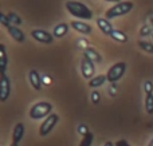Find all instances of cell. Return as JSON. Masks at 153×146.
<instances>
[{
  "label": "cell",
  "instance_id": "cell-1",
  "mask_svg": "<svg viewBox=\"0 0 153 146\" xmlns=\"http://www.w3.org/2000/svg\"><path fill=\"white\" fill-rule=\"evenodd\" d=\"M66 10L69 11V13H71L74 18L82 19V20H90L93 18V12L86 4L81 1H66Z\"/></svg>",
  "mask_w": 153,
  "mask_h": 146
},
{
  "label": "cell",
  "instance_id": "cell-2",
  "mask_svg": "<svg viewBox=\"0 0 153 146\" xmlns=\"http://www.w3.org/2000/svg\"><path fill=\"white\" fill-rule=\"evenodd\" d=\"M51 110H53V105L50 102H38L30 110V117L32 119H42V118L46 119L50 114H53Z\"/></svg>",
  "mask_w": 153,
  "mask_h": 146
},
{
  "label": "cell",
  "instance_id": "cell-3",
  "mask_svg": "<svg viewBox=\"0 0 153 146\" xmlns=\"http://www.w3.org/2000/svg\"><path fill=\"white\" fill-rule=\"evenodd\" d=\"M133 8V3L132 1H120L118 4L113 5L111 8H109L106 11V19L110 20V19H114V18H118V16H122V15H126L132 11Z\"/></svg>",
  "mask_w": 153,
  "mask_h": 146
},
{
  "label": "cell",
  "instance_id": "cell-4",
  "mask_svg": "<svg viewBox=\"0 0 153 146\" xmlns=\"http://www.w3.org/2000/svg\"><path fill=\"white\" fill-rule=\"evenodd\" d=\"M125 70H126V63L125 62H118V63L113 64L110 69L108 70V74H106V79L110 83H116L124 77Z\"/></svg>",
  "mask_w": 153,
  "mask_h": 146
},
{
  "label": "cell",
  "instance_id": "cell-5",
  "mask_svg": "<svg viewBox=\"0 0 153 146\" xmlns=\"http://www.w3.org/2000/svg\"><path fill=\"white\" fill-rule=\"evenodd\" d=\"M58 121H59L58 115L54 114V113H53V114H50L45 121H43L42 125H40V128H39V136L40 137H46L47 134H50L51 131H53V129L56 126Z\"/></svg>",
  "mask_w": 153,
  "mask_h": 146
},
{
  "label": "cell",
  "instance_id": "cell-6",
  "mask_svg": "<svg viewBox=\"0 0 153 146\" xmlns=\"http://www.w3.org/2000/svg\"><path fill=\"white\" fill-rule=\"evenodd\" d=\"M81 72L82 77L86 79H93L94 78V72H95V67H94V62H91L87 56H83L81 62Z\"/></svg>",
  "mask_w": 153,
  "mask_h": 146
},
{
  "label": "cell",
  "instance_id": "cell-7",
  "mask_svg": "<svg viewBox=\"0 0 153 146\" xmlns=\"http://www.w3.org/2000/svg\"><path fill=\"white\" fill-rule=\"evenodd\" d=\"M0 77H1V80H0V101L5 102L11 94V82L10 78L5 74H0Z\"/></svg>",
  "mask_w": 153,
  "mask_h": 146
},
{
  "label": "cell",
  "instance_id": "cell-8",
  "mask_svg": "<svg viewBox=\"0 0 153 146\" xmlns=\"http://www.w3.org/2000/svg\"><path fill=\"white\" fill-rule=\"evenodd\" d=\"M31 36L39 43H43V44H50L54 40V35H51L50 32L45 31V29H32Z\"/></svg>",
  "mask_w": 153,
  "mask_h": 146
},
{
  "label": "cell",
  "instance_id": "cell-9",
  "mask_svg": "<svg viewBox=\"0 0 153 146\" xmlns=\"http://www.w3.org/2000/svg\"><path fill=\"white\" fill-rule=\"evenodd\" d=\"M28 79H30V83H31L32 88H35L36 91H39L42 88V78H40L39 72L36 70H31L28 74Z\"/></svg>",
  "mask_w": 153,
  "mask_h": 146
},
{
  "label": "cell",
  "instance_id": "cell-10",
  "mask_svg": "<svg viewBox=\"0 0 153 146\" xmlns=\"http://www.w3.org/2000/svg\"><path fill=\"white\" fill-rule=\"evenodd\" d=\"M97 26L100 27V29L103 32L105 35H108V36H110L111 32L114 31L113 26H111V23L106 18H100L97 19Z\"/></svg>",
  "mask_w": 153,
  "mask_h": 146
},
{
  "label": "cell",
  "instance_id": "cell-11",
  "mask_svg": "<svg viewBox=\"0 0 153 146\" xmlns=\"http://www.w3.org/2000/svg\"><path fill=\"white\" fill-rule=\"evenodd\" d=\"M71 27L75 29V31L81 32V34H85V35H89L91 32V27L89 24H86L85 21H81V20H73L71 23Z\"/></svg>",
  "mask_w": 153,
  "mask_h": 146
},
{
  "label": "cell",
  "instance_id": "cell-12",
  "mask_svg": "<svg viewBox=\"0 0 153 146\" xmlns=\"http://www.w3.org/2000/svg\"><path fill=\"white\" fill-rule=\"evenodd\" d=\"M8 32H10V35L13 38V40H16L18 43H23L24 42V39H26V36H24V34H23V31H22L20 28H18L16 26H12L11 24L10 27H8Z\"/></svg>",
  "mask_w": 153,
  "mask_h": 146
},
{
  "label": "cell",
  "instance_id": "cell-13",
  "mask_svg": "<svg viewBox=\"0 0 153 146\" xmlns=\"http://www.w3.org/2000/svg\"><path fill=\"white\" fill-rule=\"evenodd\" d=\"M24 137V125L23 123H16L15 128H13V133H12V142L19 144V142L23 139Z\"/></svg>",
  "mask_w": 153,
  "mask_h": 146
},
{
  "label": "cell",
  "instance_id": "cell-14",
  "mask_svg": "<svg viewBox=\"0 0 153 146\" xmlns=\"http://www.w3.org/2000/svg\"><path fill=\"white\" fill-rule=\"evenodd\" d=\"M7 52H5V46L0 44V74H5L7 70Z\"/></svg>",
  "mask_w": 153,
  "mask_h": 146
},
{
  "label": "cell",
  "instance_id": "cell-15",
  "mask_svg": "<svg viewBox=\"0 0 153 146\" xmlns=\"http://www.w3.org/2000/svg\"><path fill=\"white\" fill-rule=\"evenodd\" d=\"M67 31H69V24L66 23H59L56 24L55 27H54V38H63L65 35L67 34Z\"/></svg>",
  "mask_w": 153,
  "mask_h": 146
},
{
  "label": "cell",
  "instance_id": "cell-16",
  "mask_svg": "<svg viewBox=\"0 0 153 146\" xmlns=\"http://www.w3.org/2000/svg\"><path fill=\"white\" fill-rule=\"evenodd\" d=\"M85 56H87V58L91 62H94V63H100V62L102 60V56L100 55V52H97V50H94V48H91V47H87L86 50H85Z\"/></svg>",
  "mask_w": 153,
  "mask_h": 146
},
{
  "label": "cell",
  "instance_id": "cell-17",
  "mask_svg": "<svg viewBox=\"0 0 153 146\" xmlns=\"http://www.w3.org/2000/svg\"><path fill=\"white\" fill-rule=\"evenodd\" d=\"M106 80H108L106 79V75H97V77H94L93 79L89 80V86L91 88H97L100 86H102Z\"/></svg>",
  "mask_w": 153,
  "mask_h": 146
},
{
  "label": "cell",
  "instance_id": "cell-18",
  "mask_svg": "<svg viewBox=\"0 0 153 146\" xmlns=\"http://www.w3.org/2000/svg\"><path fill=\"white\" fill-rule=\"evenodd\" d=\"M110 38L113 40H116V42H118V43H126L128 42V35L125 34V32L120 31V29H114V31L111 32Z\"/></svg>",
  "mask_w": 153,
  "mask_h": 146
},
{
  "label": "cell",
  "instance_id": "cell-19",
  "mask_svg": "<svg viewBox=\"0 0 153 146\" xmlns=\"http://www.w3.org/2000/svg\"><path fill=\"white\" fill-rule=\"evenodd\" d=\"M145 110L148 114H153V94H146L145 97Z\"/></svg>",
  "mask_w": 153,
  "mask_h": 146
},
{
  "label": "cell",
  "instance_id": "cell-20",
  "mask_svg": "<svg viewBox=\"0 0 153 146\" xmlns=\"http://www.w3.org/2000/svg\"><path fill=\"white\" fill-rule=\"evenodd\" d=\"M93 141H94V134L89 131L86 136L82 137V141H81V144H79V146H91Z\"/></svg>",
  "mask_w": 153,
  "mask_h": 146
},
{
  "label": "cell",
  "instance_id": "cell-21",
  "mask_svg": "<svg viewBox=\"0 0 153 146\" xmlns=\"http://www.w3.org/2000/svg\"><path fill=\"white\" fill-rule=\"evenodd\" d=\"M137 44L140 46V48L143 51H145V52H148V54H153V43L144 42V40H138Z\"/></svg>",
  "mask_w": 153,
  "mask_h": 146
},
{
  "label": "cell",
  "instance_id": "cell-22",
  "mask_svg": "<svg viewBox=\"0 0 153 146\" xmlns=\"http://www.w3.org/2000/svg\"><path fill=\"white\" fill-rule=\"evenodd\" d=\"M8 19H10V21H11V24H12V26L18 27L19 24H22V18L18 15V13H15V12H10V13H8Z\"/></svg>",
  "mask_w": 153,
  "mask_h": 146
},
{
  "label": "cell",
  "instance_id": "cell-23",
  "mask_svg": "<svg viewBox=\"0 0 153 146\" xmlns=\"http://www.w3.org/2000/svg\"><path fill=\"white\" fill-rule=\"evenodd\" d=\"M0 23H1L3 27L8 28V27L11 26V21H10V19H8V15H5V13H0Z\"/></svg>",
  "mask_w": 153,
  "mask_h": 146
},
{
  "label": "cell",
  "instance_id": "cell-24",
  "mask_svg": "<svg viewBox=\"0 0 153 146\" xmlns=\"http://www.w3.org/2000/svg\"><path fill=\"white\" fill-rule=\"evenodd\" d=\"M151 34H152L151 26H148V24H144V26L141 27V29H140V35H141V36H148V35H151Z\"/></svg>",
  "mask_w": 153,
  "mask_h": 146
},
{
  "label": "cell",
  "instance_id": "cell-25",
  "mask_svg": "<svg viewBox=\"0 0 153 146\" xmlns=\"http://www.w3.org/2000/svg\"><path fill=\"white\" fill-rule=\"evenodd\" d=\"M144 88H145V94H153V83L151 80H145Z\"/></svg>",
  "mask_w": 153,
  "mask_h": 146
},
{
  "label": "cell",
  "instance_id": "cell-26",
  "mask_svg": "<svg viewBox=\"0 0 153 146\" xmlns=\"http://www.w3.org/2000/svg\"><path fill=\"white\" fill-rule=\"evenodd\" d=\"M91 101H93V103H94V105L100 103L101 95H100V93H98V91H93V93H91Z\"/></svg>",
  "mask_w": 153,
  "mask_h": 146
},
{
  "label": "cell",
  "instance_id": "cell-27",
  "mask_svg": "<svg viewBox=\"0 0 153 146\" xmlns=\"http://www.w3.org/2000/svg\"><path fill=\"white\" fill-rule=\"evenodd\" d=\"M78 133L82 134V136H86V134L89 133V129H87L86 125H79L78 126Z\"/></svg>",
  "mask_w": 153,
  "mask_h": 146
},
{
  "label": "cell",
  "instance_id": "cell-28",
  "mask_svg": "<svg viewBox=\"0 0 153 146\" xmlns=\"http://www.w3.org/2000/svg\"><path fill=\"white\" fill-rule=\"evenodd\" d=\"M116 146H130V145L126 139H118V141L116 142Z\"/></svg>",
  "mask_w": 153,
  "mask_h": 146
},
{
  "label": "cell",
  "instance_id": "cell-29",
  "mask_svg": "<svg viewBox=\"0 0 153 146\" xmlns=\"http://www.w3.org/2000/svg\"><path fill=\"white\" fill-rule=\"evenodd\" d=\"M103 146H114V144H113V142H110V141H108V142H105V144H103Z\"/></svg>",
  "mask_w": 153,
  "mask_h": 146
},
{
  "label": "cell",
  "instance_id": "cell-30",
  "mask_svg": "<svg viewBox=\"0 0 153 146\" xmlns=\"http://www.w3.org/2000/svg\"><path fill=\"white\" fill-rule=\"evenodd\" d=\"M105 1H109V3H117V4H118V3L121 1V0H105Z\"/></svg>",
  "mask_w": 153,
  "mask_h": 146
},
{
  "label": "cell",
  "instance_id": "cell-31",
  "mask_svg": "<svg viewBox=\"0 0 153 146\" xmlns=\"http://www.w3.org/2000/svg\"><path fill=\"white\" fill-rule=\"evenodd\" d=\"M148 146H153V138L151 139V142H149V145H148Z\"/></svg>",
  "mask_w": 153,
  "mask_h": 146
},
{
  "label": "cell",
  "instance_id": "cell-32",
  "mask_svg": "<svg viewBox=\"0 0 153 146\" xmlns=\"http://www.w3.org/2000/svg\"><path fill=\"white\" fill-rule=\"evenodd\" d=\"M10 146H19V145H18V144H15V142H12V144H11Z\"/></svg>",
  "mask_w": 153,
  "mask_h": 146
}]
</instances>
